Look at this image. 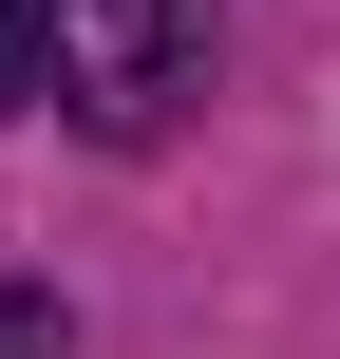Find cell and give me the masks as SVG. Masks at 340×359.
I'll return each mask as SVG.
<instances>
[{"label": "cell", "instance_id": "obj_1", "mask_svg": "<svg viewBox=\"0 0 340 359\" xmlns=\"http://www.w3.org/2000/svg\"><path fill=\"white\" fill-rule=\"evenodd\" d=\"M38 38H57V95L114 151H151L189 114V76H208V0H38Z\"/></svg>", "mask_w": 340, "mask_h": 359}, {"label": "cell", "instance_id": "obj_2", "mask_svg": "<svg viewBox=\"0 0 340 359\" xmlns=\"http://www.w3.org/2000/svg\"><path fill=\"white\" fill-rule=\"evenodd\" d=\"M38 76H57V38H38V0H0V114H38Z\"/></svg>", "mask_w": 340, "mask_h": 359}, {"label": "cell", "instance_id": "obj_3", "mask_svg": "<svg viewBox=\"0 0 340 359\" xmlns=\"http://www.w3.org/2000/svg\"><path fill=\"white\" fill-rule=\"evenodd\" d=\"M0 359H76V322H57L38 284H0Z\"/></svg>", "mask_w": 340, "mask_h": 359}]
</instances>
